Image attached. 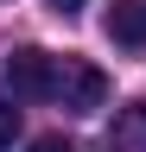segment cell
<instances>
[{
  "label": "cell",
  "mask_w": 146,
  "mask_h": 152,
  "mask_svg": "<svg viewBox=\"0 0 146 152\" xmlns=\"http://www.w3.org/2000/svg\"><path fill=\"white\" fill-rule=\"evenodd\" d=\"M57 102L70 114H102L108 108V76L89 57H57Z\"/></svg>",
  "instance_id": "1"
},
{
  "label": "cell",
  "mask_w": 146,
  "mask_h": 152,
  "mask_svg": "<svg viewBox=\"0 0 146 152\" xmlns=\"http://www.w3.org/2000/svg\"><path fill=\"white\" fill-rule=\"evenodd\" d=\"M7 89L19 95V102H51V95H57V57L38 51V45L13 51L7 57Z\"/></svg>",
  "instance_id": "2"
},
{
  "label": "cell",
  "mask_w": 146,
  "mask_h": 152,
  "mask_svg": "<svg viewBox=\"0 0 146 152\" xmlns=\"http://www.w3.org/2000/svg\"><path fill=\"white\" fill-rule=\"evenodd\" d=\"M108 38L127 45V51H146V0H121L108 13Z\"/></svg>",
  "instance_id": "3"
},
{
  "label": "cell",
  "mask_w": 146,
  "mask_h": 152,
  "mask_svg": "<svg viewBox=\"0 0 146 152\" xmlns=\"http://www.w3.org/2000/svg\"><path fill=\"white\" fill-rule=\"evenodd\" d=\"M114 146L146 152V102H127V108H121V121H114Z\"/></svg>",
  "instance_id": "4"
},
{
  "label": "cell",
  "mask_w": 146,
  "mask_h": 152,
  "mask_svg": "<svg viewBox=\"0 0 146 152\" xmlns=\"http://www.w3.org/2000/svg\"><path fill=\"white\" fill-rule=\"evenodd\" d=\"M13 140H19V108H13V102H0V152H7Z\"/></svg>",
  "instance_id": "5"
},
{
  "label": "cell",
  "mask_w": 146,
  "mask_h": 152,
  "mask_svg": "<svg viewBox=\"0 0 146 152\" xmlns=\"http://www.w3.org/2000/svg\"><path fill=\"white\" fill-rule=\"evenodd\" d=\"M32 152H76L70 140H57V133H45V140H32Z\"/></svg>",
  "instance_id": "6"
},
{
  "label": "cell",
  "mask_w": 146,
  "mask_h": 152,
  "mask_svg": "<svg viewBox=\"0 0 146 152\" xmlns=\"http://www.w3.org/2000/svg\"><path fill=\"white\" fill-rule=\"evenodd\" d=\"M51 7H57V13L70 19V13H83V7H89V0H51Z\"/></svg>",
  "instance_id": "7"
}]
</instances>
